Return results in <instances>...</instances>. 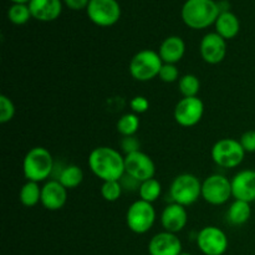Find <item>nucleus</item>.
<instances>
[{
	"mask_svg": "<svg viewBox=\"0 0 255 255\" xmlns=\"http://www.w3.org/2000/svg\"><path fill=\"white\" fill-rule=\"evenodd\" d=\"M92 173L102 182L120 181L125 176V157L112 147L100 146L92 149L87 159Z\"/></svg>",
	"mask_w": 255,
	"mask_h": 255,
	"instance_id": "f257e3e1",
	"label": "nucleus"
},
{
	"mask_svg": "<svg viewBox=\"0 0 255 255\" xmlns=\"http://www.w3.org/2000/svg\"><path fill=\"white\" fill-rule=\"evenodd\" d=\"M221 14L218 2L214 0H187L182 7L184 24L194 30H202L216 24Z\"/></svg>",
	"mask_w": 255,
	"mask_h": 255,
	"instance_id": "f03ea898",
	"label": "nucleus"
},
{
	"mask_svg": "<svg viewBox=\"0 0 255 255\" xmlns=\"http://www.w3.org/2000/svg\"><path fill=\"white\" fill-rule=\"evenodd\" d=\"M55 161L50 151L45 147H32L25 154L22 172L26 181L44 182L54 173Z\"/></svg>",
	"mask_w": 255,
	"mask_h": 255,
	"instance_id": "7ed1b4c3",
	"label": "nucleus"
},
{
	"mask_svg": "<svg viewBox=\"0 0 255 255\" xmlns=\"http://www.w3.org/2000/svg\"><path fill=\"white\" fill-rule=\"evenodd\" d=\"M161 56L158 51L144 49L134 54L129 61V74L136 81L147 82L158 77L162 69Z\"/></svg>",
	"mask_w": 255,
	"mask_h": 255,
	"instance_id": "20e7f679",
	"label": "nucleus"
},
{
	"mask_svg": "<svg viewBox=\"0 0 255 255\" xmlns=\"http://www.w3.org/2000/svg\"><path fill=\"white\" fill-rule=\"evenodd\" d=\"M169 194L172 203L181 204L187 208L202 198V182L192 173L178 174L172 181Z\"/></svg>",
	"mask_w": 255,
	"mask_h": 255,
	"instance_id": "39448f33",
	"label": "nucleus"
},
{
	"mask_svg": "<svg viewBox=\"0 0 255 255\" xmlns=\"http://www.w3.org/2000/svg\"><path fill=\"white\" fill-rule=\"evenodd\" d=\"M211 156L217 166L222 168H236L244 161L246 151L239 139L222 138L213 144Z\"/></svg>",
	"mask_w": 255,
	"mask_h": 255,
	"instance_id": "423d86ee",
	"label": "nucleus"
},
{
	"mask_svg": "<svg viewBox=\"0 0 255 255\" xmlns=\"http://www.w3.org/2000/svg\"><path fill=\"white\" fill-rule=\"evenodd\" d=\"M156 222V209L153 204L146 201L133 202L126 212V224L131 232L144 234L149 232Z\"/></svg>",
	"mask_w": 255,
	"mask_h": 255,
	"instance_id": "0eeeda50",
	"label": "nucleus"
},
{
	"mask_svg": "<svg viewBox=\"0 0 255 255\" xmlns=\"http://www.w3.org/2000/svg\"><path fill=\"white\" fill-rule=\"evenodd\" d=\"M232 197V182L223 174H212L202 182V198L211 206H223Z\"/></svg>",
	"mask_w": 255,
	"mask_h": 255,
	"instance_id": "6e6552de",
	"label": "nucleus"
},
{
	"mask_svg": "<svg viewBox=\"0 0 255 255\" xmlns=\"http://www.w3.org/2000/svg\"><path fill=\"white\" fill-rule=\"evenodd\" d=\"M86 11L89 19L101 27L112 26L121 17V6L117 0H90Z\"/></svg>",
	"mask_w": 255,
	"mask_h": 255,
	"instance_id": "1a4fd4ad",
	"label": "nucleus"
},
{
	"mask_svg": "<svg viewBox=\"0 0 255 255\" xmlns=\"http://www.w3.org/2000/svg\"><path fill=\"white\" fill-rule=\"evenodd\" d=\"M204 115V104L198 96L182 97L174 107V121L182 127H193L201 122Z\"/></svg>",
	"mask_w": 255,
	"mask_h": 255,
	"instance_id": "9d476101",
	"label": "nucleus"
},
{
	"mask_svg": "<svg viewBox=\"0 0 255 255\" xmlns=\"http://www.w3.org/2000/svg\"><path fill=\"white\" fill-rule=\"evenodd\" d=\"M228 244L227 234L218 227H204L197 236V246L204 255H223Z\"/></svg>",
	"mask_w": 255,
	"mask_h": 255,
	"instance_id": "9b49d317",
	"label": "nucleus"
},
{
	"mask_svg": "<svg viewBox=\"0 0 255 255\" xmlns=\"http://www.w3.org/2000/svg\"><path fill=\"white\" fill-rule=\"evenodd\" d=\"M125 171L139 183L154 178L156 164L153 159L144 152L138 151L125 156Z\"/></svg>",
	"mask_w": 255,
	"mask_h": 255,
	"instance_id": "f8f14e48",
	"label": "nucleus"
},
{
	"mask_svg": "<svg viewBox=\"0 0 255 255\" xmlns=\"http://www.w3.org/2000/svg\"><path fill=\"white\" fill-rule=\"evenodd\" d=\"M199 52L203 61L207 64H221L227 56V40L216 31L206 34L199 44Z\"/></svg>",
	"mask_w": 255,
	"mask_h": 255,
	"instance_id": "ddd939ff",
	"label": "nucleus"
},
{
	"mask_svg": "<svg viewBox=\"0 0 255 255\" xmlns=\"http://www.w3.org/2000/svg\"><path fill=\"white\" fill-rule=\"evenodd\" d=\"M232 182V194L234 199L253 203L255 202V171L243 169L239 171Z\"/></svg>",
	"mask_w": 255,
	"mask_h": 255,
	"instance_id": "4468645a",
	"label": "nucleus"
},
{
	"mask_svg": "<svg viewBox=\"0 0 255 255\" xmlns=\"http://www.w3.org/2000/svg\"><path fill=\"white\" fill-rule=\"evenodd\" d=\"M67 202V189L57 179H50L41 187V202L47 211H60Z\"/></svg>",
	"mask_w": 255,
	"mask_h": 255,
	"instance_id": "2eb2a0df",
	"label": "nucleus"
},
{
	"mask_svg": "<svg viewBox=\"0 0 255 255\" xmlns=\"http://www.w3.org/2000/svg\"><path fill=\"white\" fill-rule=\"evenodd\" d=\"M188 223V213L186 207L177 203H171L162 211L161 224L169 233L177 234L183 231Z\"/></svg>",
	"mask_w": 255,
	"mask_h": 255,
	"instance_id": "dca6fc26",
	"label": "nucleus"
},
{
	"mask_svg": "<svg viewBox=\"0 0 255 255\" xmlns=\"http://www.w3.org/2000/svg\"><path fill=\"white\" fill-rule=\"evenodd\" d=\"M148 253L149 255H181L182 243L176 234L161 232L149 241Z\"/></svg>",
	"mask_w": 255,
	"mask_h": 255,
	"instance_id": "f3484780",
	"label": "nucleus"
},
{
	"mask_svg": "<svg viewBox=\"0 0 255 255\" xmlns=\"http://www.w3.org/2000/svg\"><path fill=\"white\" fill-rule=\"evenodd\" d=\"M31 16L39 21H54L61 15V0H31L29 2Z\"/></svg>",
	"mask_w": 255,
	"mask_h": 255,
	"instance_id": "a211bd4d",
	"label": "nucleus"
},
{
	"mask_svg": "<svg viewBox=\"0 0 255 255\" xmlns=\"http://www.w3.org/2000/svg\"><path fill=\"white\" fill-rule=\"evenodd\" d=\"M158 54L163 64H173L181 61L186 54V44L179 36H168L162 41Z\"/></svg>",
	"mask_w": 255,
	"mask_h": 255,
	"instance_id": "6ab92c4d",
	"label": "nucleus"
},
{
	"mask_svg": "<svg viewBox=\"0 0 255 255\" xmlns=\"http://www.w3.org/2000/svg\"><path fill=\"white\" fill-rule=\"evenodd\" d=\"M216 32L221 35L223 39L231 40L234 39L241 31V21L238 16L232 11H222L218 19L216 20Z\"/></svg>",
	"mask_w": 255,
	"mask_h": 255,
	"instance_id": "aec40b11",
	"label": "nucleus"
},
{
	"mask_svg": "<svg viewBox=\"0 0 255 255\" xmlns=\"http://www.w3.org/2000/svg\"><path fill=\"white\" fill-rule=\"evenodd\" d=\"M252 208L251 203L243 201L234 199L227 211V221L232 226H243L251 219Z\"/></svg>",
	"mask_w": 255,
	"mask_h": 255,
	"instance_id": "412c9836",
	"label": "nucleus"
},
{
	"mask_svg": "<svg viewBox=\"0 0 255 255\" xmlns=\"http://www.w3.org/2000/svg\"><path fill=\"white\" fill-rule=\"evenodd\" d=\"M56 179L66 189H74L77 188L84 181V172L76 164H69L60 171Z\"/></svg>",
	"mask_w": 255,
	"mask_h": 255,
	"instance_id": "4be33fe9",
	"label": "nucleus"
},
{
	"mask_svg": "<svg viewBox=\"0 0 255 255\" xmlns=\"http://www.w3.org/2000/svg\"><path fill=\"white\" fill-rule=\"evenodd\" d=\"M20 203L27 208L37 206L41 202V187L37 182L26 181V183L22 184L19 192Z\"/></svg>",
	"mask_w": 255,
	"mask_h": 255,
	"instance_id": "5701e85b",
	"label": "nucleus"
},
{
	"mask_svg": "<svg viewBox=\"0 0 255 255\" xmlns=\"http://www.w3.org/2000/svg\"><path fill=\"white\" fill-rule=\"evenodd\" d=\"M117 132L121 134L122 137L127 136H134L139 128V119L138 115L133 114V112H128L120 117L116 125Z\"/></svg>",
	"mask_w": 255,
	"mask_h": 255,
	"instance_id": "b1692460",
	"label": "nucleus"
},
{
	"mask_svg": "<svg viewBox=\"0 0 255 255\" xmlns=\"http://www.w3.org/2000/svg\"><path fill=\"white\" fill-rule=\"evenodd\" d=\"M162 193V184L159 183L158 179L151 178L147 179V181L142 182L139 184L138 188V194L139 199L142 201H146L148 203L153 204V202H156L159 198Z\"/></svg>",
	"mask_w": 255,
	"mask_h": 255,
	"instance_id": "393cba45",
	"label": "nucleus"
},
{
	"mask_svg": "<svg viewBox=\"0 0 255 255\" xmlns=\"http://www.w3.org/2000/svg\"><path fill=\"white\" fill-rule=\"evenodd\" d=\"M201 90V81L193 74H186L178 80V91L183 97H197Z\"/></svg>",
	"mask_w": 255,
	"mask_h": 255,
	"instance_id": "a878e982",
	"label": "nucleus"
},
{
	"mask_svg": "<svg viewBox=\"0 0 255 255\" xmlns=\"http://www.w3.org/2000/svg\"><path fill=\"white\" fill-rule=\"evenodd\" d=\"M7 17L14 25L26 24L31 16L29 5L26 4H12L7 10Z\"/></svg>",
	"mask_w": 255,
	"mask_h": 255,
	"instance_id": "bb28decb",
	"label": "nucleus"
},
{
	"mask_svg": "<svg viewBox=\"0 0 255 255\" xmlns=\"http://www.w3.org/2000/svg\"><path fill=\"white\" fill-rule=\"evenodd\" d=\"M101 196L106 202H116L121 197L124 188H122L120 181H107L102 182L101 186Z\"/></svg>",
	"mask_w": 255,
	"mask_h": 255,
	"instance_id": "cd10ccee",
	"label": "nucleus"
},
{
	"mask_svg": "<svg viewBox=\"0 0 255 255\" xmlns=\"http://www.w3.org/2000/svg\"><path fill=\"white\" fill-rule=\"evenodd\" d=\"M15 116V105L6 95H0V122L2 125L11 121Z\"/></svg>",
	"mask_w": 255,
	"mask_h": 255,
	"instance_id": "c85d7f7f",
	"label": "nucleus"
},
{
	"mask_svg": "<svg viewBox=\"0 0 255 255\" xmlns=\"http://www.w3.org/2000/svg\"><path fill=\"white\" fill-rule=\"evenodd\" d=\"M158 77L161 81L166 82V84H172V82H176L181 79V77H179L178 67L173 64L162 65V69L161 71H159Z\"/></svg>",
	"mask_w": 255,
	"mask_h": 255,
	"instance_id": "c756f323",
	"label": "nucleus"
},
{
	"mask_svg": "<svg viewBox=\"0 0 255 255\" xmlns=\"http://www.w3.org/2000/svg\"><path fill=\"white\" fill-rule=\"evenodd\" d=\"M121 149L125 154H131L134 152L141 151V142L137 139L136 136H127L122 137L121 139Z\"/></svg>",
	"mask_w": 255,
	"mask_h": 255,
	"instance_id": "7c9ffc66",
	"label": "nucleus"
},
{
	"mask_svg": "<svg viewBox=\"0 0 255 255\" xmlns=\"http://www.w3.org/2000/svg\"><path fill=\"white\" fill-rule=\"evenodd\" d=\"M129 107L131 111L136 115H142L148 111L149 101L144 96H134L129 101Z\"/></svg>",
	"mask_w": 255,
	"mask_h": 255,
	"instance_id": "2f4dec72",
	"label": "nucleus"
},
{
	"mask_svg": "<svg viewBox=\"0 0 255 255\" xmlns=\"http://www.w3.org/2000/svg\"><path fill=\"white\" fill-rule=\"evenodd\" d=\"M242 147L244 148L246 153H254L255 152V129L246 131L239 138Z\"/></svg>",
	"mask_w": 255,
	"mask_h": 255,
	"instance_id": "473e14b6",
	"label": "nucleus"
},
{
	"mask_svg": "<svg viewBox=\"0 0 255 255\" xmlns=\"http://www.w3.org/2000/svg\"><path fill=\"white\" fill-rule=\"evenodd\" d=\"M67 7L72 10H82L87 9L90 0H64Z\"/></svg>",
	"mask_w": 255,
	"mask_h": 255,
	"instance_id": "72a5a7b5",
	"label": "nucleus"
},
{
	"mask_svg": "<svg viewBox=\"0 0 255 255\" xmlns=\"http://www.w3.org/2000/svg\"><path fill=\"white\" fill-rule=\"evenodd\" d=\"M10 1H12L14 4H26V2H30L31 0H10Z\"/></svg>",
	"mask_w": 255,
	"mask_h": 255,
	"instance_id": "f704fd0d",
	"label": "nucleus"
},
{
	"mask_svg": "<svg viewBox=\"0 0 255 255\" xmlns=\"http://www.w3.org/2000/svg\"><path fill=\"white\" fill-rule=\"evenodd\" d=\"M181 255H192V254H189V253H182Z\"/></svg>",
	"mask_w": 255,
	"mask_h": 255,
	"instance_id": "c9c22d12",
	"label": "nucleus"
}]
</instances>
